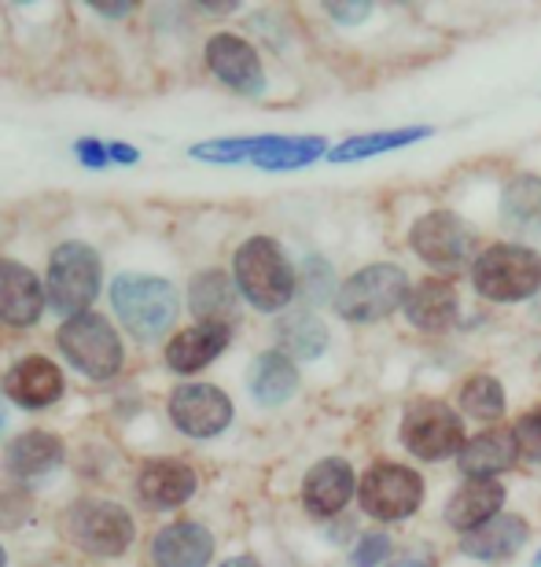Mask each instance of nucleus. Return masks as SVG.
<instances>
[{"label":"nucleus","mask_w":541,"mask_h":567,"mask_svg":"<svg viewBox=\"0 0 541 567\" xmlns=\"http://www.w3.org/2000/svg\"><path fill=\"white\" fill-rule=\"evenodd\" d=\"M202 163H254L262 169H302L329 158L324 137H236V141H207L188 152Z\"/></svg>","instance_id":"obj_1"},{"label":"nucleus","mask_w":541,"mask_h":567,"mask_svg":"<svg viewBox=\"0 0 541 567\" xmlns=\"http://www.w3.org/2000/svg\"><path fill=\"white\" fill-rule=\"evenodd\" d=\"M236 288L243 291V299L258 306L262 313L284 310L295 295V274H291L284 251L269 240V236H254L236 251Z\"/></svg>","instance_id":"obj_2"},{"label":"nucleus","mask_w":541,"mask_h":567,"mask_svg":"<svg viewBox=\"0 0 541 567\" xmlns=\"http://www.w3.org/2000/svg\"><path fill=\"white\" fill-rule=\"evenodd\" d=\"M111 302H115L118 321L137 339H144V343L159 339L177 317V291L163 277L122 274L111 284Z\"/></svg>","instance_id":"obj_3"},{"label":"nucleus","mask_w":541,"mask_h":567,"mask_svg":"<svg viewBox=\"0 0 541 567\" xmlns=\"http://www.w3.org/2000/svg\"><path fill=\"white\" fill-rule=\"evenodd\" d=\"M476 291L490 302H523L541 288V255L534 247L493 244L471 266Z\"/></svg>","instance_id":"obj_4"},{"label":"nucleus","mask_w":541,"mask_h":567,"mask_svg":"<svg viewBox=\"0 0 541 567\" xmlns=\"http://www.w3.org/2000/svg\"><path fill=\"white\" fill-rule=\"evenodd\" d=\"M409 280L398 266H387V262H376V266H365L357 269L335 295V310L340 317L354 324H372V321H383L391 317L398 306H405L409 299Z\"/></svg>","instance_id":"obj_5"},{"label":"nucleus","mask_w":541,"mask_h":567,"mask_svg":"<svg viewBox=\"0 0 541 567\" xmlns=\"http://www.w3.org/2000/svg\"><path fill=\"white\" fill-rule=\"evenodd\" d=\"M100 291V258L89 244H60L49 258V302L60 313H85Z\"/></svg>","instance_id":"obj_6"},{"label":"nucleus","mask_w":541,"mask_h":567,"mask_svg":"<svg viewBox=\"0 0 541 567\" xmlns=\"http://www.w3.org/2000/svg\"><path fill=\"white\" fill-rule=\"evenodd\" d=\"M60 350L74 361L85 377L111 380L122 369V343L107 317L77 313L60 328Z\"/></svg>","instance_id":"obj_7"},{"label":"nucleus","mask_w":541,"mask_h":567,"mask_svg":"<svg viewBox=\"0 0 541 567\" xmlns=\"http://www.w3.org/2000/svg\"><path fill=\"white\" fill-rule=\"evenodd\" d=\"M357 502L361 508L372 516V519H409L416 508L424 502V483L420 475L405 464H372V468L361 475V486H357Z\"/></svg>","instance_id":"obj_8"},{"label":"nucleus","mask_w":541,"mask_h":567,"mask_svg":"<svg viewBox=\"0 0 541 567\" xmlns=\"http://www.w3.org/2000/svg\"><path fill=\"white\" fill-rule=\"evenodd\" d=\"M413 251L435 269H460L471 255L479 251V233L449 210H431L409 229Z\"/></svg>","instance_id":"obj_9"},{"label":"nucleus","mask_w":541,"mask_h":567,"mask_svg":"<svg viewBox=\"0 0 541 567\" xmlns=\"http://www.w3.org/2000/svg\"><path fill=\"white\" fill-rule=\"evenodd\" d=\"M402 446L420 461H446L468 446L465 421L446 402H420L402 421Z\"/></svg>","instance_id":"obj_10"},{"label":"nucleus","mask_w":541,"mask_h":567,"mask_svg":"<svg viewBox=\"0 0 541 567\" xmlns=\"http://www.w3.org/2000/svg\"><path fill=\"white\" fill-rule=\"evenodd\" d=\"M66 527L77 546L93 557H122L133 542V519L115 502H77Z\"/></svg>","instance_id":"obj_11"},{"label":"nucleus","mask_w":541,"mask_h":567,"mask_svg":"<svg viewBox=\"0 0 541 567\" xmlns=\"http://www.w3.org/2000/svg\"><path fill=\"white\" fill-rule=\"evenodd\" d=\"M170 421L191 439H214L229 427L232 402L229 394L210 388V383H185L170 394Z\"/></svg>","instance_id":"obj_12"},{"label":"nucleus","mask_w":541,"mask_h":567,"mask_svg":"<svg viewBox=\"0 0 541 567\" xmlns=\"http://www.w3.org/2000/svg\"><path fill=\"white\" fill-rule=\"evenodd\" d=\"M207 66L214 71L218 82L243 96H262L266 89V74H262V60L258 52L236 33H214L207 44Z\"/></svg>","instance_id":"obj_13"},{"label":"nucleus","mask_w":541,"mask_h":567,"mask_svg":"<svg viewBox=\"0 0 541 567\" xmlns=\"http://www.w3.org/2000/svg\"><path fill=\"white\" fill-rule=\"evenodd\" d=\"M44 310L41 280L30 274L22 262L0 258V321L11 328H27Z\"/></svg>","instance_id":"obj_14"},{"label":"nucleus","mask_w":541,"mask_h":567,"mask_svg":"<svg viewBox=\"0 0 541 567\" xmlns=\"http://www.w3.org/2000/svg\"><path fill=\"white\" fill-rule=\"evenodd\" d=\"M402 310L409 317V324L420 328V332H449L457 324V310H460L457 288L449 280L427 277L409 291Z\"/></svg>","instance_id":"obj_15"},{"label":"nucleus","mask_w":541,"mask_h":567,"mask_svg":"<svg viewBox=\"0 0 541 567\" xmlns=\"http://www.w3.org/2000/svg\"><path fill=\"white\" fill-rule=\"evenodd\" d=\"M354 468L340 457H329L321 464H313L306 472V483H302V502H306L310 513L318 516H335L340 508L354 497Z\"/></svg>","instance_id":"obj_16"},{"label":"nucleus","mask_w":541,"mask_h":567,"mask_svg":"<svg viewBox=\"0 0 541 567\" xmlns=\"http://www.w3.org/2000/svg\"><path fill=\"white\" fill-rule=\"evenodd\" d=\"M4 391L22 410H44L63 394V372L49 358H22L4 377Z\"/></svg>","instance_id":"obj_17"},{"label":"nucleus","mask_w":541,"mask_h":567,"mask_svg":"<svg viewBox=\"0 0 541 567\" xmlns=\"http://www.w3.org/2000/svg\"><path fill=\"white\" fill-rule=\"evenodd\" d=\"M137 494L152 508H177L196 494V472L180 461H152L141 468Z\"/></svg>","instance_id":"obj_18"},{"label":"nucleus","mask_w":541,"mask_h":567,"mask_svg":"<svg viewBox=\"0 0 541 567\" xmlns=\"http://www.w3.org/2000/svg\"><path fill=\"white\" fill-rule=\"evenodd\" d=\"M501 505H504V486L498 480H471L449 497L446 519L460 530V535H468V530H479L482 524L498 519Z\"/></svg>","instance_id":"obj_19"},{"label":"nucleus","mask_w":541,"mask_h":567,"mask_svg":"<svg viewBox=\"0 0 541 567\" xmlns=\"http://www.w3.org/2000/svg\"><path fill=\"white\" fill-rule=\"evenodd\" d=\"M152 557L159 567H207L214 557V538L199 524H170L155 535Z\"/></svg>","instance_id":"obj_20"},{"label":"nucleus","mask_w":541,"mask_h":567,"mask_svg":"<svg viewBox=\"0 0 541 567\" xmlns=\"http://www.w3.org/2000/svg\"><path fill=\"white\" fill-rule=\"evenodd\" d=\"M527 535H531V530H527L520 516H498V519H490V524H482L479 530H468V535L460 538V553L471 560L498 564V560L516 557V553L523 549Z\"/></svg>","instance_id":"obj_21"},{"label":"nucleus","mask_w":541,"mask_h":567,"mask_svg":"<svg viewBox=\"0 0 541 567\" xmlns=\"http://www.w3.org/2000/svg\"><path fill=\"white\" fill-rule=\"evenodd\" d=\"M516 457H520V446H516L512 431H482L460 450V472L471 475V480H493V475L509 472Z\"/></svg>","instance_id":"obj_22"},{"label":"nucleus","mask_w":541,"mask_h":567,"mask_svg":"<svg viewBox=\"0 0 541 567\" xmlns=\"http://www.w3.org/2000/svg\"><path fill=\"white\" fill-rule=\"evenodd\" d=\"M229 324H196L188 332H180L166 347V365L174 372H199L202 365H210L214 358L229 347Z\"/></svg>","instance_id":"obj_23"},{"label":"nucleus","mask_w":541,"mask_h":567,"mask_svg":"<svg viewBox=\"0 0 541 567\" xmlns=\"http://www.w3.org/2000/svg\"><path fill=\"white\" fill-rule=\"evenodd\" d=\"M8 472L15 480H38V475H49L52 468L63 464V439L49 435V431H27L8 446Z\"/></svg>","instance_id":"obj_24"},{"label":"nucleus","mask_w":541,"mask_h":567,"mask_svg":"<svg viewBox=\"0 0 541 567\" xmlns=\"http://www.w3.org/2000/svg\"><path fill=\"white\" fill-rule=\"evenodd\" d=\"M299 391V369L295 361L280 350H269L251 365V394L258 405H284Z\"/></svg>","instance_id":"obj_25"},{"label":"nucleus","mask_w":541,"mask_h":567,"mask_svg":"<svg viewBox=\"0 0 541 567\" xmlns=\"http://www.w3.org/2000/svg\"><path fill=\"white\" fill-rule=\"evenodd\" d=\"M501 221L512 233L541 236V177L520 174L512 177L501 192Z\"/></svg>","instance_id":"obj_26"},{"label":"nucleus","mask_w":541,"mask_h":567,"mask_svg":"<svg viewBox=\"0 0 541 567\" xmlns=\"http://www.w3.org/2000/svg\"><path fill=\"white\" fill-rule=\"evenodd\" d=\"M431 126H402V130H379V133H365V137H351L343 141L340 147H332L329 158L332 163H361V158H372V155H387V152H398V147H409V144H420L431 137Z\"/></svg>","instance_id":"obj_27"},{"label":"nucleus","mask_w":541,"mask_h":567,"mask_svg":"<svg viewBox=\"0 0 541 567\" xmlns=\"http://www.w3.org/2000/svg\"><path fill=\"white\" fill-rule=\"evenodd\" d=\"M188 299H191V313L202 324H225V317H232L236 310V288L221 269H207V274L191 280Z\"/></svg>","instance_id":"obj_28"},{"label":"nucleus","mask_w":541,"mask_h":567,"mask_svg":"<svg viewBox=\"0 0 541 567\" xmlns=\"http://www.w3.org/2000/svg\"><path fill=\"white\" fill-rule=\"evenodd\" d=\"M329 350V328L313 313H295L280 324V354L291 361H313Z\"/></svg>","instance_id":"obj_29"},{"label":"nucleus","mask_w":541,"mask_h":567,"mask_svg":"<svg viewBox=\"0 0 541 567\" xmlns=\"http://www.w3.org/2000/svg\"><path fill=\"white\" fill-rule=\"evenodd\" d=\"M460 405H465L468 416H479V421H498L504 413V391L493 377H471L460 391Z\"/></svg>","instance_id":"obj_30"},{"label":"nucleus","mask_w":541,"mask_h":567,"mask_svg":"<svg viewBox=\"0 0 541 567\" xmlns=\"http://www.w3.org/2000/svg\"><path fill=\"white\" fill-rule=\"evenodd\" d=\"M512 435H516V446H520L523 457L541 461V405L538 410H527L520 421H516Z\"/></svg>","instance_id":"obj_31"},{"label":"nucleus","mask_w":541,"mask_h":567,"mask_svg":"<svg viewBox=\"0 0 541 567\" xmlns=\"http://www.w3.org/2000/svg\"><path fill=\"white\" fill-rule=\"evenodd\" d=\"M387 557H391V538H383V535H361V542L354 546L351 567H379Z\"/></svg>","instance_id":"obj_32"},{"label":"nucleus","mask_w":541,"mask_h":567,"mask_svg":"<svg viewBox=\"0 0 541 567\" xmlns=\"http://www.w3.org/2000/svg\"><path fill=\"white\" fill-rule=\"evenodd\" d=\"M329 16L335 19V22H346V27H357V22H365L368 16H372V8L376 4H368V0H329Z\"/></svg>","instance_id":"obj_33"},{"label":"nucleus","mask_w":541,"mask_h":567,"mask_svg":"<svg viewBox=\"0 0 541 567\" xmlns=\"http://www.w3.org/2000/svg\"><path fill=\"white\" fill-rule=\"evenodd\" d=\"M74 152H77V158H82L85 166H93V169H100V166H107V163H111V147H107V144H100V141H77V144H74Z\"/></svg>","instance_id":"obj_34"},{"label":"nucleus","mask_w":541,"mask_h":567,"mask_svg":"<svg viewBox=\"0 0 541 567\" xmlns=\"http://www.w3.org/2000/svg\"><path fill=\"white\" fill-rule=\"evenodd\" d=\"M89 8H96L100 16H126V11H129V8H137V4H133V0H115V4H104V0H93V4H89Z\"/></svg>","instance_id":"obj_35"},{"label":"nucleus","mask_w":541,"mask_h":567,"mask_svg":"<svg viewBox=\"0 0 541 567\" xmlns=\"http://www.w3.org/2000/svg\"><path fill=\"white\" fill-rule=\"evenodd\" d=\"M107 147H111V158H115V163H126V166L137 163V155H141L137 147H129V144H107Z\"/></svg>","instance_id":"obj_36"},{"label":"nucleus","mask_w":541,"mask_h":567,"mask_svg":"<svg viewBox=\"0 0 541 567\" xmlns=\"http://www.w3.org/2000/svg\"><path fill=\"white\" fill-rule=\"evenodd\" d=\"M196 8H207V11H214V16H225V11H236L240 4H236V0H229V4H196Z\"/></svg>","instance_id":"obj_37"},{"label":"nucleus","mask_w":541,"mask_h":567,"mask_svg":"<svg viewBox=\"0 0 541 567\" xmlns=\"http://www.w3.org/2000/svg\"><path fill=\"white\" fill-rule=\"evenodd\" d=\"M221 567H262L254 557H232V560H225Z\"/></svg>","instance_id":"obj_38"},{"label":"nucleus","mask_w":541,"mask_h":567,"mask_svg":"<svg viewBox=\"0 0 541 567\" xmlns=\"http://www.w3.org/2000/svg\"><path fill=\"white\" fill-rule=\"evenodd\" d=\"M394 567H427V564H420V560H402V564H394Z\"/></svg>","instance_id":"obj_39"},{"label":"nucleus","mask_w":541,"mask_h":567,"mask_svg":"<svg viewBox=\"0 0 541 567\" xmlns=\"http://www.w3.org/2000/svg\"><path fill=\"white\" fill-rule=\"evenodd\" d=\"M4 424H8V413H4V402H0V431H4Z\"/></svg>","instance_id":"obj_40"},{"label":"nucleus","mask_w":541,"mask_h":567,"mask_svg":"<svg viewBox=\"0 0 541 567\" xmlns=\"http://www.w3.org/2000/svg\"><path fill=\"white\" fill-rule=\"evenodd\" d=\"M8 564V557H4V549H0V567H4Z\"/></svg>","instance_id":"obj_41"},{"label":"nucleus","mask_w":541,"mask_h":567,"mask_svg":"<svg viewBox=\"0 0 541 567\" xmlns=\"http://www.w3.org/2000/svg\"><path fill=\"white\" fill-rule=\"evenodd\" d=\"M534 567H541V549H538V557H534Z\"/></svg>","instance_id":"obj_42"}]
</instances>
